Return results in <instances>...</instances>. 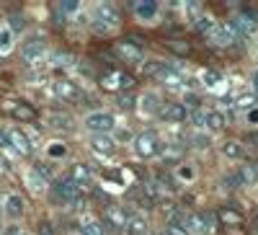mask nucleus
<instances>
[{
    "instance_id": "nucleus-1",
    "label": "nucleus",
    "mask_w": 258,
    "mask_h": 235,
    "mask_svg": "<svg viewBox=\"0 0 258 235\" xmlns=\"http://www.w3.org/2000/svg\"><path fill=\"white\" fill-rule=\"evenodd\" d=\"M98 83H101L103 91H135V85H137V80L132 75L124 73V70H116V68L103 70Z\"/></svg>"
},
{
    "instance_id": "nucleus-29",
    "label": "nucleus",
    "mask_w": 258,
    "mask_h": 235,
    "mask_svg": "<svg viewBox=\"0 0 258 235\" xmlns=\"http://www.w3.org/2000/svg\"><path fill=\"white\" fill-rule=\"evenodd\" d=\"M163 235H188V232H186L178 222H168V225L163 227Z\"/></svg>"
},
{
    "instance_id": "nucleus-27",
    "label": "nucleus",
    "mask_w": 258,
    "mask_h": 235,
    "mask_svg": "<svg viewBox=\"0 0 258 235\" xmlns=\"http://www.w3.org/2000/svg\"><path fill=\"white\" fill-rule=\"evenodd\" d=\"M214 26H217V24H214V18H209V16H199L197 18V29H199L202 36H209L214 31Z\"/></svg>"
},
{
    "instance_id": "nucleus-19",
    "label": "nucleus",
    "mask_w": 258,
    "mask_h": 235,
    "mask_svg": "<svg viewBox=\"0 0 258 235\" xmlns=\"http://www.w3.org/2000/svg\"><path fill=\"white\" fill-rule=\"evenodd\" d=\"M165 47H168L170 52H176L178 57H188V54H191V44H188L186 39H178V36L165 39Z\"/></svg>"
},
{
    "instance_id": "nucleus-41",
    "label": "nucleus",
    "mask_w": 258,
    "mask_h": 235,
    "mask_svg": "<svg viewBox=\"0 0 258 235\" xmlns=\"http://www.w3.org/2000/svg\"><path fill=\"white\" fill-rule=\"evenodd\" d=\"M255 220H258V212H255Z\"/></svg>"
},
{
    "instance_id": "nucleus-33",
    "label": "nucleus",
    "mask_w": 258,
    "mask_h": 235,
    "mask_svg": "<svg viewBox=\"0 0 258 235\" xmlns=\"http://www.w3.org/2000/svg\"><path fill=\"white\" fill-rule=\"evenodd\" d=\"M8 31H0V52H8Z\"/></svg>"
},
{
    "instance_id": "nucleus-39",
    "label": "nucleus",
    "mask_w": 258,
    "mask_h": 235,
    "mask_svg": "<svg viewBox=\"0 0 258 235\" xmlns=\"http://www.w3.org/2000/svg\"><path fill=\"white\" fill-rule=\"evenodd\" d=\"M250 142H253V145L258 147V132H253V135H250Z\"/></svg>"
},
{
    "instance_id": "nucleus-6",
    "label": "nucleus",
    "mask_w": 258,
    "mask_h": 235,
    "mask_svg": "<svg viewBox=\"0 0 258 235\" xmlns=\"http://www.w3.org/2000/svg\"><path fill=\"white\" fill-rule=\"evenodd\" d=\"M135 147H137V153H140L142 158H153V155H158V150H160V142H158V137H155L153 130H147V132L137 135Z\"/></svg>"
},
{
    "instance_id": "nucleus-21",
    "label": "nucleus",
    "mask_w": 258,
    "mask_h": 235,
    "mask_svg": "<svg viewBox=\"0 0 258 235\" xmlns=\"http://www.w3.org/2000/svg\"><path fill=\"white\" fill-rule=\"evenodd\" d=\"M24 209H26V204H24V199H21L18 194H11L6 199V212L11 217H21V215H24Z\"/></svg>"
},
{
    "instance_id": "nucleus-30",
    "label": "nucleus",
    "mask_w": 258,
    "mask_h": 235,
    "mask_svg": "<svg viewBox=\"0 0 258 235\" xmlns=\"http://www.w3.org/2000/svg\"><path fill=\"white\" fill-rule=\"evenodd\" d=\"M255 106V96H240L238 98V109H253Z\"/></svg>"
},
{
    "instance_id": "nucleus-36",
    "label": "nucleus",
    "mask_w": 258,
    "mask_h": 235,
    "mask_svg": "<svg viewBox=\"0 0 258 235\" xmlns=\"http://www.w3.org/2000/svg\"><path fill=\"white\" fill-rule=\"evenodd\" d=\"M119 106H121V109H129V106H132V96H121L119 98Z\"/></svg>"
},
{
    "instance_id": "nucleus-15",
    "label": "nucleus",
    "mask_w": 258,
    "mask_h": 235,
    "mask_svg": "<svg viewBox=\"0 0 258 235\" xmlns=\"http://www.w3.org/2000/svg\"><path fill=\"white\" fill-rule=\"evenodd\" d=\"M11 114H13V119H18V122H34V119H36V109H34L31 103H26V101H16L13 109H11Z\"/></svg>"
},
{
    "instance_id": "nucleus-4",
    "label": "nucleus",
    "mask_w": 258,
    "mask_h": 235,
    "mask_svg": "<svg viewBox=\"0 0 258 235\" xmlns=\"http://www.w3.org/2000/svg\"><path fill=\"white\" fill-rule=\"evenodd\" d=\"M114 54H116L119 60H124V62H132V65H140L142 57H145L142 47H135L132 41H126V39L114 41Z\"/></svg>"
},
{
    "instance_id": "nucleus-25",
    "label": "nucleus",
    "mask_w": 258,
    "mask_h": 235,
    "mask_svg": "<svg viewBox=\"0 0 258 235\" xmlns=\"http://www.w3.org/2000/svg\"><path fill=\"white\" fill-rule=\"evenodd\" d=\"M80 232H83V235H103V227H101V222L93 220V217H83V220H80Z\"/></svg>"
},
{
    "instance_id": "nucleus-37",
    "label": "nucleus",
    "mask_w": 258,
    "mask_h": 235,
    "mask_svg": "<svg viewBox=\"0 0 258 235\" xmlns=\"http://www.w3.org/2000/svg\"><path fill=\"white\" fill-rule=\"evenodd\" d=\"M41 235H54V232H52V225H49V222H44V225H41Z\"/></svg>"
},
{
    "instance_id": "nucleus-9",
    "label": "nucleus",
    "mask_w": 258,
    "mask_h": 235,
    "mask_svg": "<svg viewBox=\"0 0 258 235\" xmlns=\"http://www.w3.org/2000/svg\"><path fill=\"white\" fill-rule=\"evenodd\" d=\"M85 127H88V130H93V132H98V135L111 132V130H114V116H111V114H103V111L91 114L88 119H85Z\"/></svg>"
},
{
    "instance_id": "nucleus-16",
    "label": "nucleus",
    "mask_w": 258,
    "mask_h": 235,
    "mask_svg": "<svg viewBox=\"0 0 258 235\" xmlns=\"http://www.w3.org/2000/svg\"><path fill=\"white\" fill-rule=\"evenodd\" d=\"M181 220H183V222H178V225H181L186 232H188V230L202 232V235H204V232H209V230H207V225H204V217H202V215H197V212H188V215H183Z\"/></svg>"
},
{
    "instance_id": "nucleus-20",
    "label": "nucleus",
    "mask_w": 258,
    "mask_h": 235,
    "mask_svg": "<svg viewBox=\"0 0 258 235\" xmlns=\"http://www.w3.org/2000/svg\"><path fill=\"white\" fill-rule=\"evenodd\" d=\"M158 80H163L168 88H181V85H183V78H181L173 68H168V65H165V70L158 75Z\"/></svg>"
},
{
    "instance_id": "nucleus-2",
    "label": "nucleus",
    "mask_w": 258,
    "mask_h": 235,
    "mask_svg": "<svg viewBox=\"0 0 258 235\" xmlns=\"http://www.w3.org/2000/svg\"><path fill=\"white\" fill-rule=\"evenodd\" d=\"M93 26L98 34H109L111 29L119 26V11L111 3H103L96 8V18H93Z\"/></svg>"
},
{
    "instance_id": "nucleus-13",
    "label": "nucleus",
    "mask_w": 258,
    "mask_h": 235,
    "mask_svg": "<svg viewBox=\"0 0 258 235\" xmlns=\"http://www.w3.org/2000/svg\"><path fill=\"white\" fill-rule=\"evenodd\" d=\"M230 24L235 26V31H238L240 36H250L255 31V16L248 13V11H243V13H238V18H235V21H230Z\"/></svg>"
},
{
    "instance_id": "nucleus-32",
    "label": "nucleus",
    "mask_w": 258,
    "mask_h": 235,
    "mask_svg": "<svg viewBox=\"0 0 258 235\" xmlns=\"http://www.w3.org/2000/svg\"><path fill=\"white\" fill-rule=\"evenodd\" d=\"M217 80H220V73H214V70H207L204 73V83L207 85H217Z\"/></svg>"
},
{
    "instance_id": "nucleus-35",
    "label": "nucleus",
    "mask_w": 258,
    "mask_h": 235,
    "mask_svg": "<svg viewBox=\"0 0 258 235\" xmlns=\"http://www.w3.org/2000/svg\"><path fill=\"white\" fill-rule=\"evenodd\" d=\"M6 235H29V232H26L24 227H18V225H13V227H8V230H6Z\"/></svg>"
},
{
    "instance_id": "nucleus-17",
    "label": "nucleus",
    "mask_w": 258,
    "mask_h": 235,
    "mask_svg": "<svg viewBox=\"0 0 258 235\" xmlns=\"http://www.w3.org/2000/svg\"><path fill=\"white\" fill-rule=\"evenodd\" d=\"M132 11L140 16V18H145V21H153L155 16H158V6L153 3V0H140V3H132Z\"/></svg>"
},
{
    "instance_id": "nucleus-7",
    "label": "nucleus",
    "mask_w": 258,
    "mask_h": 235,
    "mask_svg": "<svg viewBox=\"0 0 258 235\" xmlns=\"http://www.w3.org/2000/svg\"><path fill=\"white\" fill-rule=\"evenodd\" d=\"M6 142L13 147L16 153H21V155H31V142H29V137L21 132V130H16V127H11V130L6 132Z\"/></svg>"
},
{
    "instance_id": "nucleus-22",
    "label": "nucleus",
    "mask_w": 258,
    "mask_h": 235,
    "mask_svg": "<svg viewBox=\"0 0 258 235\" xmlns=\"http://www.w3.org/2000/svg\"><path fill=\"white\" fill-rule=\"evenodd\" d=\"M93 150H98V153H103V155H111V153L116 150V145H114V140H111V137H106V135H96V137H93Z\"/></svg>"
},
{
    "instance_id": "nucleus-40",
    "label": "nucleus",
    "mask_w": 258,
    "mask_h": 235,
    "mask_svg": "<svg viewBox=\"0 0 258 235\" xmlns=\"http://www.w3.org/2000/svg\"><path fill=\"white\" fill-rule=\"evenodd\" d=\"M255 91H258V73H255Z\"/></svg>"
},
{
    "instance_id": "nucleus-38",
    "label": "nucleus",
    "mask_w": 258,
    "mask_h": 235,
    "mask_svg": "<svg viewBox=\"0 0 258 235\" xmlns=\"http://www.w3.org/2000/svg\"><path fill=\"white\" fill-rule=\"evenodd\" d=\"M248 232H250V235H258V220H253V225H250Z\"/></svg>"
},
{
    "instance_id": "nucleus-31",
    "label": "nucleus",
    "mask_w": 258,
    "mask_h": 235,
    "mask_svg": "<svg viewBox=\"0 0 258 235\" xmlns=\"http://www.w3.org/2000/svg\"><path fill=\"white\" fill-rule=\"evenodd\" d=\"M24 26H26V24H24V16L13 13V16H11V29H13V31H21Z\"/></svg>"
},
{
    "instance_id": "nucleus-34",
    "label": "nucleus",
    "mask_w": 258,
    "mask_h": 235,
    "mask_svg": "<svg viewBox=\"0 0 258 235\" xmlns=\"http://www.w3.org/2000/svg\"><path fill=\"white\" fill-rule=\"evenodd\" d=\"M36 170H39L41 176H47V179H52V168H49L47 163H39V165H36Z\"/></svg>"
},
{
    "instance_id": "nucleus-14",
    "label": "nucleus",
    "mask_w": 258,
    "mask_h": 235,
    "mask_svg": "<svg viewBox=\"0 0 258 235\" xmlns=\"http://www.w3.org/2000/svg\"><path fill=\"white\" fill-rule=\"evenodd\" d=\"M158 114H160L165 122H183V119L188 116L181 103H163L160 109H158Z\"/></svg>"
},
{
    "instance_id": "nucleus-3",
    "label": "nucleus",
    "mask_w": 258,
    "mask_h": 235,
    "mask_svg": "<svg viewBox=\"0 0 258 235\" xmlns=\"http://www.w3.org/2000/svg\"><path fill=\"white\" fill-rule=\"evenodd\" d=\"M44 54H47V44H44L41 39H29L26 44L21 47V60H24L29 68L41 65V60H44Z\"/></svg>"
},
{
    "instance_id": "nucleus-8",
    "label": "nucleus",
    "mask_w": 258,
    "mask_h": 235,
    "mask_svg": "<svg viewBox=\"0 0 258 235\" xmlns=\"http://www.w3.org/2000/svg\"><path fill=\"white\" fill-rule=\"evenodd\" d=\"M103 222H106V227H111V230H124V225H126L124 207H116V204L106 207L103 209Z\"/></svg>"
},
{
    "instance_id": "nucleus-26",
    "label": "nucleus",
    "mask_w": 258,
    "mask_h": 235,
    "mask_svg": "<svg viewBox=\"0 0 258 235\" xmlns=\"http://www.w3.org/2000/svg\"><path fill=\"white\" fill-rule=\"evenodd\" d=\"M165 70V62L163 60H150L145 62V78H158Z\"/></svg>"
},
{
    "instance_id": "nucleus-11",
    "label": "nucleus",
    "mask_w": 258,
    "mask_h": 235,
    "mask_svg": "<svg viewBox=\"0 0 258 235\" xmlns=\"http://www.w3.org/2000/svg\"><path fill=\"white\" fill-rule=\"evenodd\" d=\"M91 179H93V170H91L88 163H75V165H73V170H70V181H73L80 191L91 184Z\"/></svg>"
},
{
    "instance_id": "nucleus-12",
    "label": "nucleus",
    "mask_w": 258,
    "mask_h": 235,
    "mask_svg": "<svg viewBox=\"0 0 258 235\" xmlns=\"http://www.w3.org/2000/svg\"><path fill=\"white\" fill-rule=\"evenodd\" d=\"M54 93H57V98H62V101H78V98H80L78 85H75L73 80H64V78H59V80L54 83Z\"/></svg>"
},
{
    "instance_id": "nucleus-5",
    "label": "nucleus",
    "mask_w": 258,
    "mask_h": 235,
    "mask_svg": "<svg viewBox=\"0 0 258 235\" xmlns=\"http://www.w3.org/2000/svg\"><path fill=\"white\" fill-rule=\"evenodd\" d=\"M54 199L62 204H75V202H80V189L70 179H62L54 184Z\"/></svg>"
},
{
    "instance_id": "nucleus-10",
    "label": "nucleus",
    "mask_w": 258,
    "mask_h": 235,
    "mask_svg": "<svg viewBox=\"0 0 258 235\" xmlns=\"http://www.w3.org/2000/svg\"><path fill=\"white\" fill-rule=\"evenodd\" d=\"M217 220H220V225L227 227V230H238L245 217H243V212H238L235 207H222V209L217 212Z\"/></svg>"
},
{
    "instance_id": "nucleus-18",
    "label": "nucleus",
    "mask_w": 258,
    "mask_h": 235,
    "mask_svg": "<svg viewBox=\"0 0 258 235\" xmlns=\"http://www.w3.org/2000/svg\"><path fill=\"white\" fill-rule=\"evenodd\" d=\"M124 230L129 235H147V220H142L140 215H132V217H126Z\"/></svg>"
},
{
    "instance_id": "nucleus-28",
    "label": "nucleus",
    "mask_w": 258,
    "mask_h": 235,
    "mask_svg": "<svg viewBox=\"0 0 258 235\" xmlns=\"http://www.w3.org/2000/svg\"><path fill=\"white\" fill-rule=\"evenodd\" d=\"M142 103H145V106H142V109H145L147 114H153V111H158V109H160V106H158V98H155L153 93H147Z\"/></svg>"
},
{
    "instance_id": "nucleus-24",
    "label": "nucleus",
    "mask_w": 258,
    "mask_h": 235,
    "mask_svg": "<svg viewBox=\"0 0 258 235\" xmlns=\"http://www.w3.org/2000/svg\"><path fill=\"white\" fill-rule=\"evenodd\" d=\"M204 127H209V130H214V132H220V130H225V127H227V119H225L222 111H207V124Z\"/></svg>"
},
{
    "instance_id": "nucleus-23",
    "label": "nucleus",
    "mask_w": 258,
    "mask_h": 235,
    "mask_svg": "<svg viewBox=\"0 0 258 235\" xmlns=\"http://www.w3.org/2000/svg\"><path fill=\"white\" fill-rule=\"evenodd\" d=\"M222 153H225L227 158H232V160H240V158L245 155V147H243L238 140H227V142L222 145Z\"/></svg>"
}]
</instances>
